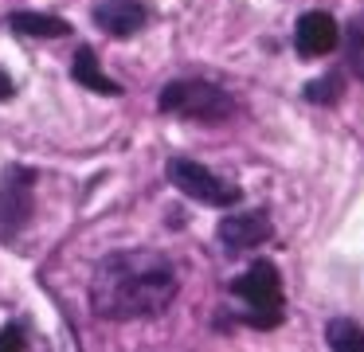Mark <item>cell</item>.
<instances>
[{
  "label": "cell",
  "mask_w": 364,
  "mask_h": 352,
  "mask_svg": "<svg viewBox=\"0 0 364 352\" xmlns=\"http://www.w3.org/2000/svg\"><path fill=\"white\" fill-rule=\"evenodd\" d=\"M215 235H220L228 255H243V250L262 247V242L274 235V223H270L267 211H231V215L220 219Z\"/></svg>",
  "instance_id": "8992f818"
},
{
  "label": "cell",
  "mask_w": 364,
  "mask_h": 352,
  "mask_svg": "<svg viewBox=\"0 0 364 352\" xmlns=\"http://www.w3.org/2000/svg\"><path fill=\"white\" fill-rule=\"evenodd\" d=\"M71 78H75L79 86H87V90H95V94H110V98H118V94H122V86L114 82L110 75H102V67H98V55L90 51V47H79V51H75Z\"/></svg>",
  "instance_id": "9c48e42d"
},
{
  "label": "cell",
  "mask_w": 364,
  "mask_h": 352,
  "mask_svg": "<svg viewBox=\"0 0 364 352\" xmlns=\"http://www.w3.org/2000/svg\"><path fill=\"white\" fill-rule=\"evenodd\" d=\"M181 274L161 250H114L90 274V309L102 321H141L173 305Z\"/></svg>",
  "instance_id": "6da1fadb"
},
{
  "label": "cell",
  "mask_w": 364,
  "mask_h": 352,
  "mask_svg": "<svg viewBox=\"0 0 364 352\" xmlns=\"http://www.w3.org/2000/svg\"><path fill=\"white\" fill-rule=\"evenodd\" d=\"M306 98L317 102V106H325V102H337V98H341V82H337V78H314V82L306 86Z\"/></svg>",
  "instance_id": "4fadbf2b"
},
{
  "label": "cell",
  "mask_w": 364,
  "mask_h": 352,
  "mask_svg": "<svg viewBox=\"0 0 364 352\" xmlns=\"http://www.w3.org/2000/svg\"><path fill=\"white\" fill-rule=\"evenodd\" d=\"M28 348V336H24V325H4L0 329V352H24Z\"/></svg>",
  "instance_id": "5bb4252c"
},
{
  "label": "cell",
  "mask_w": 364,
  "mask_h": 352,
  "mask_svg": "<svg viewBox=\"0 0 364 352\" xmlns=\"http://www.w3.org/2000/svg\"><path fill=\"white\" fill-rule=\"evenodd\" d=\"M9 28L16 31V36H32V39L71 36V23L59 20V16H43V12H12L9 16Z\"/></svg>",
  "instance_id": "30bf717a"
},
{
  "label": "cell",
  "mask_w": 364,
  "mask_h": 352,
  "mask_svg": "<svg viewBox=\"0 0 364 352\" xmlns=\"http://www.w3.org/2000/svg\"><path fill=\"white\" fill-rule=\"evenodd\" d=\"M161 114H176V117H188V122H208V125H220L235 114V98H231L223 86L204 82V78H176L161 90L157 98Z\"/></svg>",
  "instance_id": "3957f363"
},
{
  "label": "cell",
  "mask_w": 364,
  "mask_h": 352,
  "mask_svg": "<svg viewBox=\"0 0 364 352\" xmlns=\"http://www.w3.org/2000/svg\"><path fill=\"white\" fill-rule=\"evenodd\" d=\"M231 294L243 302V313H239V321L251 329H278L286 317L282 309V278H278V266L267 262V258H259V262H251V270L239 274L235 282H231Z\"/></svg>",
  "instance_id": "7a4b0ae2"
},
{
  "label": "cell",
  "mask_w": 364,
  "mask_h": 352,
  "mask_svg": "<svg viewBox=\"0 0 364 352\" xmlns=\"http://www.w3.org/2000/svg\"><path fill=\"white\" fill-rule=\"evenodd\" d=\"M36 172L24 164H9L0 172V242H16L32 219Z\"/></svg>",
  "instance_id": "5b68a950"
},
{
  "label": "cell",
  "mask_w": 364,
  "mask_h": 352,
  "mask_svg": "<svg viewBox=\"0 0 364 352\" xmlns=\"http://www.w3.org/2000/svg\"><path fill=\"white\" fill-rule=\"evenodd\" d=\"M348 67L356 75H364V16H356L348 23Z\"/></svg>",
  "instance_id": "7c38bea8"
},
{
  "label": "cell",
  "mask_w": 364,
  "mask_h": 352,
  "mask_svg": "<svg viewBox=\"0 0 364 352\" xmlns=\"http://www.w3.org/2000/svg\"><path fill=\"white\" fill-rule=\"evenodd\" d=\"M325 344H329V348H341V352H356V348L364 352V329L348 317H337V321L325 325Z\"/></svg>",
  "instance_id": "8fae6325"
},
{
  "label": "cell",
  "mask_w": 364,
  "mask_h": 352,
  "mask_svg": "<svg viewBox=\"0 0 364 352\" xmlns=\"http://www.w3.org/2000/svg\"><path fill=\"white\" fill-rule=\"evenodd\" d=\"M165 172H168V180H173L176 192H184L188 200L212 203V208H235V203L243 200L239 184L220 180L212 169H204L200 161H188V156H173Z\"/></svg>",
  "instance_id": "277c9868"
},
{
  "label": "cell",
  "mask_w": 364,
  "mask_h": 352,
  "mask_svg": "<svg viewBox=\"0 0 364 352\" xmlns=\"http://www.w3.org/2000/svg\"><path fill=\"white\" fill-rule=\"evenodd\" d=\"M341 43V28L329 12H306L294 28V47L301 59H321Z\"/></svg>",
  "instance_id": "ba28073f"
},
{
  "label": "cell",
  "mask_w": 364,
  "mask_h": 352,
  "mask_svg": "<svg viewBox=\"0 0 364 352\" xmlns=\"http://www.w3.org/2000/svg\"><path fill=\"white\" fill-rule=\"evenodd\" d=\"M90 20L114 39H129L149 23V12H145L141 0H95L90 8Z\"/></svg>",
  "instance_id": "52a82bcc"
}]
</instances>
